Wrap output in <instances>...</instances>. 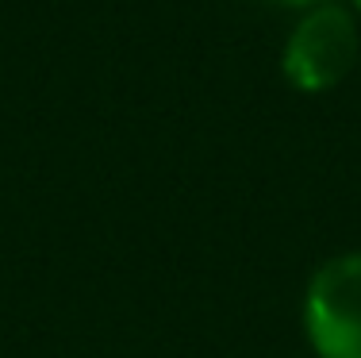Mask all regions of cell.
Returning <instances> with one entry per match:
<instances>
[{
    "label": "cell",
    "mask_w": 361,
    "mask_h": 358,
    "mask_svg": "<svg viewBox=\"0 0 361 358\" xmlns=\"http://www.w3.org/2000/svg\"><path fill=\"white\" fill-rule=\"evenodd\" d=\"M354 8H357V12H361V0H354Z\"/></svg>",
    "instance_id": "3957f363"
},
{
    "label": "cell",
    "mask_w": 361,
    "mask_h": 358,
    "mask_svg": "<svg viewBox=\"0 0 361 358\" xmlns=\"http://www.w3.org/2000/svg\"><path fill=\"white\" fill-rule=\"evenodd\" d=\"M357 23L346 8L319 4L292 28L285 42V78L300 93L334 89L357 62Z\"/></svg>",
    "instance_id": "6da1fadb"
},
{
    "label": "cell",
    "mask_w": 361,
    "mask_h": 358,
    "mask_svg": "<svg viewBox=\"0 0 361 358\" xmlns=\"http://www.w3.org/2000/svg\"><path fill=\"white\" fill-rule=\"evenodd\" d=\"M304 328L319 358H361V251L319 266L307 285Z\"/></svg>",
    "instance_id": "7a4b0ae2"
}]
</instances>
